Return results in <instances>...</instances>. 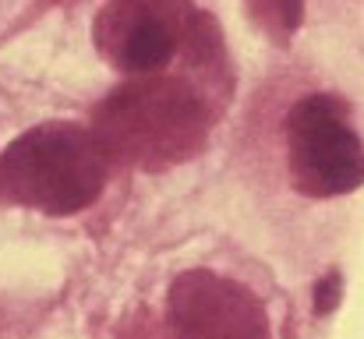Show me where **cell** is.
Listing matches in <instances>:
<instances>
[{
    "mask_svg": "<svg viewBox=\"0 0 364 339\" xmlns=\"http://www.w3.org/2000/svg\"><path fill=\"white\" fill-rule=\"evenodd\" d=\"M209 127L213 110L191 82L141 75L96 107L89 134L107 163L156 173L195 159Z\"/></svg>",
    "mask_w": 364,
    "mask_h": 339,
    "instance_id": "1",
    "label": "cell"
},
{
    "mask_svg": "<svg viewBox=\"0 0 364 339\" xmlns=\"http://www.w3.org/2000/svg\"><path fill=\"white\" fill-rule=\"evenodd\" d=\"M107 166L85 127L53 120L28 127L0 152V191L14 205L75 216L103 195Z\"/></svg>",
    "mask_w": 364,
    "mask_h": 339,
    "instance_id": "2",
    "label": "cell"
},
{
    "mask_svg": "<svg viewBox=\"0 0 364 339\" xmlns=\"http://www.w3.org/2000/svg\"><path fill=\"white\" fill-rule=\"evenodd\" d=\"M290 181L308 198H336L364 184V145L333 96H304L287 113Z\"/></svg>",
    "mask_w": 364,
    "mask_h": 339,
    "instance_id": "3",
    "label": "cell"
},
{
    "mask_svg": "<svg viewBox=\"0 0 364 339\" xmlns=\"http://www.w3.org/2000/svg\"><path fill=\"white\" fill-rule=\"evenodd\" d=\"M195 25L191 0H110L96 14V50L124 75H156L184 50Z\"/></svg>",
    "mask_w": 364,
    "mask_h": 339,
    "instance_id": "4",
    "label": "cell"
},
{
    "mask_svg": "<svg viewBox=\"0 0 364 339\" xmlns=\"http://www.w3.org/2000/svg\"><path fill=\"white\" fill-rule=\"evenodd\" d=\"M166 308L177 339H272L262 301L247 286L209 269L181 272Z\"/></svg>",
    "mask_w": 364,
    "mask_h": 339,
    "instance_id": "5",
    "label": "cell"
},
{
    "mask_svg": "<svg viewBox=\"0 0 364 339\" xmlns=\"http://www.w3.org/2000/svg\"><path fill=\"white\" fill-rule=\"evenodd\" d=\"M247 14L272 43H290L304 21V0H247Z\"/></svg>",
    "mask_w": 364,
    "mask_h": 339,
    "instance_id": "6",
    "label": "cell"
},
{
    "mask_svg": "<svg viewBox=\"0 0 364 339\" xmlns=\"http://www.w3.org/2000/svg\"><path fill=\"white\" fill-rule=\"evenodd\" d=\"M340 294H343L340 272H329V276H322V279H318V286H315V315H329V311H336V304H340Z\"/></svg>",
    "mask_w": 364,
    "mask_h": 339,
    "instance_id": "7",
    "label": "cell"
}]
</instances>
